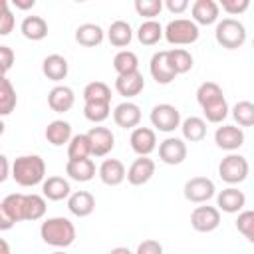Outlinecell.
<instances>
[{"instance_id":"obj_1","label":"cell","mask_w":254,"mask_h":254,"mask_svg":"<svg viewBox=\"0 0 254 254\" xmlns=\"http://www.w3.org/2000/svg\"><path fill=\"white\" fill-rule=\"evenodd\" d=\"M40 236L46 244L54 248H67L75 240V226L65 216H54L42 222Z\"/></svg>"},{"instance_id":"obj_2","label":"cell","mask_w":254,"mask_h":254,"mask_svg":"<svg viewBox=\"0 0 254 254\" xmlns=\"http://www.w3.org/2000/svg\"><path fill=\"white\" fill-rule=\"evenodd\" d=\"M46 163L40 155H22L12 165V179L20 187H34L44 183Z\"/></svg>"},{"instance_id":"obj_3","label":"cell","mask_w":254,"mask_h":254,"mask_svg":"<svg viewBox=\"0 0 254 254\" xmlns=\"http://www.w3.org/2000/svg\"><path fill=\"white\" fill-rule=\"evenodd\" d=\"M214 38H216V42L222 48H226V50H238L246 42V28H244L242 22H238L234 18H224V20H220L216 24Z\"/></svg>"},{"instance_id":"obj_4","label":"cell","mask_w":254,"mask_h":254,"mask_svg":"<svg viewBox=\"0 0 254 254\" xmlns=\"http://www.w3.org/2000/svg\"><path fill=\"white\" fill-rule=\"evenodd\" d=\"M163 36L173 46H189L198 40V26L192 20L177 18L167 24V28L163 30Z\"/></svg>"},{"instance_id":"obj_5","label":"cell","mask_w":254,"mask_h":254,"mask_svg":"<svg viewBox=\"0 0 254 254\" xmlns=\"http://www.w3.org/2000/svg\"><path fill=\"white\" fill-rule=\"evenodd\" d=\"M248 169H250V167H248L246 157L230 153V155H226V157L220 161V165H218V175H220V179H222L224 183H228V185H238V183H242V181L248 177Z\"/></svg>"},{"instance_id":"obj_6","label":"cell","mask_w":254,"mask_h":254,"mask_svg":"<svg viewBox=\"0 0 254 254\" xmlns=\"http://www.w3.org/2000/svg\"><path fill=\"white\" fill-rule=\"evenodd\" d=\"M151 123L163 133H171L181 125V111L171 103H159L151 109Z\"/></svg>"},{"instance_id":"obj_7","label":"cell","mask_w":254,"mask_h":254,"mask_svg":"<svg viewBox=\"0 0 254 254\" xmlns=\"http://www.w3.org/2000/svg\"><path fill=\"white\" fill-rule=\"evenodd\" d=\"M214 183L206 177H192L185 183V198L189 202H194V204H200V202H206L208 198L214 196Z\"/></svg>"},{"instance_id":"obj_8","label":"cell","mask_w":254,"mask_h":254,"mask_svg":"<svg viewBox=\"0 0 254 254\" xmlns=\"http://www.w3.org/2000/svg\"><path fill=\"white\" fill-rule=\"evenodd\" d=\"M220 224V210L216 206H196L190 214V226L196 232H212Z\"/></svg>"},{"instance_id":"obj_9","label":"cell","mask_w":254,"mask_h":254,"mask_svg":"<svg viewBox=\"0 0 254 254\" xmlns=\"http://www.w3.org/2000/svg\"><path fill=\"white\" fill-rule=\"evenodd\" d=\"M85 135L89 139L93 157H105L115 147V135L107 127H91Z\"/></svg>"},{"instance_id":"obj_10","label":"cell","mask_w":254,"mask_h":254,"mask_svg":"<svg viewBox=\"0 0 254 254\" xmlns=\"http://www.w3.org/2000/svg\"><path fill=\"white\" fill-rule=\"evenodd\" d=\"M159 159L165 165H181L187 159V145L179 137H167L159 145Z\"/></svg>"},{"instance_id":"obj_11","label":"cell","mask_w":254,"mask_h":254,"mask_svg":"<svg viewBox=\"0 0 254 254\" xmlns=\"http://www.w3.org/2000/svg\"><path fill=\"white\" fill-rule=\"evenodd\" d=\"M155 175V161L149 157H139L131 163V167L125 173V179L133 185V187H141L145 183L151 181V177Z\"/></svg>"},{"instance_id":"obj_12","label":"cell","mask_w":254,"mask_h":254,"mask_svg":"<svg viewBox=\"0 0 254 254\" xmlns=\"http://www.w3.org/2000/svg\"><path fill=\"white\" fill-rule=\"evenodd\" d=\"M129 143L139 157H149V153H153L157 147V137H155V131L149 127H135L131 131Z\"/></svg>"},{"instance_id":"obj_13","label":"cell","mask_w":254,"mask_h":254,"mask_svg":"<svg viewBox=\"0 0 254 254\" xmlns=\"http://www.w3.org/2000/svg\"><path fill=\"white\" fill-rule=\"evenodd\" d=\"M214 143L224 151H236L244 145V131L236 125H222L214 133Z\"/></svg>"},{"instance_id":"obj_14","label":"cell","mask_w":254,"mask_h":254,"mask_svg":"<svg viewBox=\"0 0 254 254\" xmlns=\"http://www.w3.org/2000/svg\"><path fill=\"white\" fill-rule=\"evenodd\" d=\"M149 71H151L153 79H155L157 83H161V85H167V83H171V81L177 77V73L173 71V67H171V64H169L167 50L153 54L151 64H149Z\"/></svg>"},{"instance_id":"obj_15","label":"cell","mask_w":254,"mask_h":254,"mask_svg":"<svg viewBox=\"0 0 254 254\" xmlns=\"http://www.w3.org/2000/svg\"><path fill=\"white\" fill-rule=\"evenodd\" d=\"M113 121L123 129H133L141 121V109L137 103L123 101L113 109Z\"/></svg>"},{"instance_id":"obj_16","label":"cell","mask_w":254,"mask_h":254,"mask_svg":"<svg viewBox=\"0 0 254 254\" xmlns=\"http://www.w3.org/2000/svg\"><path fill=\"white\" fill-rule=\"evenodd\" d=\"M99 179L103 185L107 187H117L125 181V165L119 161V159H105L99 167Z\"/></svg>"},{"instance_id":"obj_17","label":"cell","mask_w":254,"mask_h":254,"mask_svg":"<svg viewBox=\"0 0 254 254\" xmlns=\"http://www.w3.org/2000/svg\"><path fill=\"white\" fill-rule=\"evenodd\" d=\"M145 87V79H143V73L139 71H133V73H123V75H117L115 79V89L119 95L123 97H135L143 91Z\"/></svg>"},{"instance_id":"obj_18","label":"cell","mask_w":254,"mask_h":254,"mask_svg":"<svg viewBox=\"0 0 254 254\" xmlns=\"http://www.w3.org/2000/svg\"><path fill=\"white\" fill-rule=\"evenodd\" d=\"M73 101H75V95L71 91V87L67 85H56L50 93H48V105L52 111L56 113H65L73 107Z\"/></svg>"},{"instance_id":"obj_19","label":"cell","mask_w":254,"mask_h":254,"mask_svg":"<svg viewBox=\"0 0 254 254\" xmlns=\"http://www.w3.org/2000/svg\"><path fill=\"white\" fill-rule=\"evenodd\" d=\"M67 208L71 214L79 216V218H85L89 216L93 210H95V198L91 192L87 190H77V192H71L67 196Z\"/></svg>"},{"instance_id":"obj_20","label":"cell","mask_w":254,"mask_h":254,"mask_svg":"<svg viewBox=\"0 0 254 254\" xmlns=\"http://www.w3.org/2000/svg\"><path fill=\"white\" fill-rule=\"evenodd\" d=\"M216 204H218L220 210L232 214V212H238V210L244 208V204H246V194H244L242 190L234 189V187H228V189H224V190L218 192Z\"/></svg>"},{"instance_id":"obj_21","label":"cell","mask_w":254,"mask_h":254,"mask_svg":"<svg viewBox=\"0 0 254 254\" xmlns=\"http://www.w3.org/2000/svg\"><path fill=\"white\" fill-rule=\"evenodd\" d=\"M218 4L214 0H196L192 4V22L194 24H202V26H210L218 20Z\"/></svg>"},{"instance_id":"obj_22","label":"cell","mask_w":254,"mask_h":254,"mask_svg":"<svg viewBox=\"0 0 254 254\" xmlns=\"http://www.w3.org/2000/svg\"><path fill=\"white\" fill-rule=\"evenodd\" d=\"M67 60L64 58V56H60V54H50L48 58H44V62H42V71H44V75L48 77V79H52V81H62V79H65V75H67Z\"/></svg>"},{"instance_id":"obj_23","label":"cell","mask_w":254,"mask_h":254,"mask_svg":"<svg viewBox=\"0 0 254 254\" xmlns=\"http://www.w3.org/2000/svg\"><path fill=\"white\" fill-rule=\"evenodd\" d=\"M42 192H44V198L48 200H64L71 194V189L64 177H48L42 183Z\"/></svg>"},{"instance_id":"obj_24","label":"cell","mask_w":254,"mask_h":254,"mask_svg":"<svg viewBox=\"0 0 254 254\" xmlns=\"http://www.w3.org/2000/svg\"><path fill=\"white\" fill-rule=\"evenodd\" d=\"M20 32L24 34V38L32 42H40L48 36V22L42 16H26L20 24Z\"/></svg>"},{"instance_id":"obj_25","label":"cell","mask_w":254,"mask_h":254,"mask_svg":"<svg viewBox=\"0 0 254 254\" xmlns=\"http://www.w3.org/2000/svg\"><path fill=\"white\" fill-rule=\"evenodd\" d=\"M65 173L69 179L77 183H87L95 177V163L91 159H79V161H67Z\"/></svg>"},{"instance_id":"obj_26","label":"cell","mask_w":254,"mask_h":254,"mask_svg":"<svg viewBox=\"0 0 254 254\" xmlns=\"http://www.w3.org/2000/svg\"><path fill=\"white\" fill-rule=\"evenodd\" d=\"M107 38H109V44L115 46V48H125L131 44L133 40V30L129 26V22L125 20H115L111 22L109 30H107Z\"/></svg>"},{"instance_id":"obj_27","label":"cell","mask_w":254,"mask_h":254,"mask_svg":"<svg viewBox=\"0 0 254 254\" xmlns=\"http://www.w3.org/2000/svg\"><path fill=\"white\" fill-rule=\"evenodd\" d=\"M75 42L79 46H85V48L99 46L103 42V30H101V26L91 24V22L77 26V30H75Z\"/></svg>"},{"instance_id":"obj_28","label":"cell","mask_w":254,"mask_h":254,"mask_svg":"<svg viewBox=\"0 0 254 254\" xmlns=\"http://www.w3.org/2000/svg\"><path fill=\"white\" fill-rule=\"evenodd\" d=\"M46 139L54 147H62L64 143H69V139H71V125L67 121H64V119H56V121L48 123Z\"/></svg>"},{"instance_id":"obj_29","label":"cell","mask_w":254,"mask_h":254,"mask_svg":"<svg viewBox=\"0 0 254 254\" xmlns=\"http://www.w3.org/2000/svg\"><path fill=\"white\" fill-rule=\"evenodd\" d=\"M179 127L183 129V137L187 141H190V143H198V141H202L206 137V121L202 117L190 115Z\"/></svg>"},{"instance_id":"obj_30","label":"cell","mask_w":254,"mask_h":254,"mask_svg":"<svg viewBox=\"0 0 254 254\" xmlns=\"http://www.w3.org/2000/svg\"><path fill=\"white\" fill-rule=\"evenodd\" d=\"M167 58H169V64L173 67V71L177 75L181 73H187L190 67H192V56L189 50L185 48H173V50H167Z\"/></svg>"},{"instance_id":"obj_31","label":"cell","mask_w":254,"mask_h":254,"mask_svg":"<svg viewBox=\"0 0 254 254\" xmlns=\"http://www.w3.org/2000/svg\"><path fill=\"white\" fill-rule=\"evenodd\" d=\"M85 103H111V89L103 81H91L83 87Z\"/></svg>"},{"instance_id":"obj_32","label":"cell","mask_w":254,"mask_h":254,"mask_svg":"<svg viewBox=\"0 0 254 254\" xmlns=\"http://www.w3.org/2000/svg\"><path fill=\"white\" fill-rule=\"evenodd\" d=\"M91 155V145L85 133L73 135L67 143V161H79V159H89Z\"/></svg>"},{"instance_id":"obj_33","label":"cell","mask_w":254,"mask_h":254,"mask_svg":"<svg viewBox=\"0 0 254 254\" xmlns=\"http://www.w3.org/2000/svg\"><path fill=\"white\" fill-rule=\"evenodd\" d=\"M163 38V26L157 20H145L137 30V40L143 46H155Z\"/></svg>"},{"instance_id":"obj_34","label":"cell","mask_w":254,"mask_h":254,"mask_svg":"<svg viewBox=\"0 0 254 254\" xmlns=\"http://www.w3.org/2000/svg\"><path fill=\"white\" fill-rule=\"evenodd\" d=\"M16 109V89L10 79H0V117L10 115Z\"/></svg>"},{"instance_id":"obj_35","label":"cell","mask_w":254,"mask_h":254,"mask_svg":"<svg viewBox=\"0 0 254 254\" xmlns=\"http://www.w3.org/2000/svg\"><path fill=\"white\" fill-rule=\"evenodd\" d=\"M113 67H115V71H117L119 75H123V73H133V71H139V60H137V56H135L133 52L121 50V52H117L115 58H113Z\"/></svg>"},{"instance_id":"obj_36","label":"cell","mask_w":254,"mask_h":254,"mask_svg":"<svg viewBox=\"0 0 254 254\" xmlns=\"http://www.w3.org/2000/svg\"><path fill=\"white\" fill-rule=\"evenodd\" d=\"M44 214H46V198L40 194H26L24 220H40Z\"/></svg>"},{"instance_id":"obj_37","label":"cell","mask_w":254,"mask_h":254,"mask_svg":"<svg viewBox=\"0 0 254 254\" xmlns=\"http://www.w3.org/2000/svg\"><path fill=\"white\" fill-rule=\"evenodd\" d=\"M202 111H204L206 121H210V123H222L226 119V115H228V103H226V99L222 95V97H218V99L208 101L206 105H202Z\"/></svg>"},{"instance_id":"obj_38","label":"cell","mask_w":254,"mask_h":254,"mask_svg":"<svg viewBox=\"0 0 254 254\" xmlns=\"http://www.w3.org/2000/svg\"><path fill=\"white\" fill-rule=\"evenodd\" d=\"M232 117L240 127L254 125V103L252 101H238L232 107Z\"/></svg>"},{"instance_id":"obj_39","label":"cell","mask_w":254,"mask_h":254,"mask_svg":"<svg viewBox=\"0 0 254 254\" xmlns=\"http://www.w3.org/2000/svg\"><path fill=\"white\" fill-rule=\"evenodd\" d=\"M24 198H26V194L12 192V194H8V196L2 200L4 208L8 210V214H10V216H12L16 222L24 220Z\"/></svg>"},{"instance_id":"obj_40","label":"cell","mask_w":254,"mask_h":254,"mask_svg":"<svg viewBox=\"0 0 254 254\" xmlns=\"http://www.w3.org/2000/svg\"><path fill=\"white\" fill-rule=\"evenodd\" d=\"M222 95H224V93H222L220 85L214 83V81H204V83H200L198 89H196V101H198L200 107L206 105L208 101H214V99L222 97Z\"/></svg>"},{"instance_id":"obj_41","label":"cell","mask_w":254,"mask_h":254,"mask_svg":"<svg viewBox=\"0 0 254 254\" xmlns=\"http://www.w3.org/2000/svg\"><path fill=\"white\" fill-rule=\"evenodd\" d=\"M109 103H85L83 105V115L91 123H101L109 117Z\"/></svg>"},{"instance_id":"obj_42","label":"cell","mask_w":254,"mask_h":254,"mask_svg":"<svg viewBox=\"0 0 254 254\" xmlns=\"http://www.w3.org/2000/svg\"><path fill=\"white\" fill-rule=\"evenodd\" d=\"M135 10H137L139 16H145V18L153 20L155 16L161 14L163 2L161 0H135Z\"/></svg>"},{"instance_id":"obj_43","label":"cell","mask_w":254,"mask_h":254,"mask_svg":"<svg viewBox=\"0 0 254 254\" xmlns=\"http://www.w3.org/2000/svg\"><path fill=\"white\" fill-rule=\"evenodd\" d=\"M236 228L240 234H244V238H248L252 242L254 240V212L252 210L240 212L238 220H236Z\"/></svg>"},{"instance_id":"obj_44","label":"cell","mask_w":254,"mask_h":254,"mask_svg":"<svg viewBox=\"0 0 254 254\" xmlns=\"http://www.w3.org/2000/svg\"><path fill=\"white\" fill-rule=\"evenodd\" d=\"M220 6H222V10H224L226 14H230V16H238V14H242V12L248 10L250 0H222Z\"/></svg>"},{"instance_id":"obj_45","label":"cell","mask_w":254,"mask_h":254,"mask_svg":"<svg viewBox=\"0 0 254 254\" xmlns=\"http://www.w3.org/2000/svg\"><path fill=\"white\" fill-rule=\"evenodd\" d=\"M135 254H163V246H161V242H157L153 238H147L137 246Z\"/></svg>"},{"instance_id":"obj_46","label":"cell","mask_w":254,"mask_h":254,"mask_svg":"<svg viewBox=\"0 0 254 254\" xmlns=\"http://www.w3.org/2000/svg\"><path fill=\"white\" fill-rule=\"evenodd\" d=\"M14 24H16L14 14H12L10 10L2 12V14H0V36H8V34L14 30Z\"/></svg>"},{"instance_id":"obj_47","label":"cell","mask_w":254,"mask_h":254,"mask_svg":"<svg viewBox=\"0 0 254 254\" xmlns=\"http://www.w3.org/2000/svg\"><path fill=\"white\" fill-rule=\"evenodd\" d=\"M12 65H14V52H12V48L0 46V67L8 71Z\"/></svg>"},{"instance_id":"obj_48","label":"cell","mask_w":254,"mask_h":254,"mask_svg":"<svg viewBox=\"0 0 254 254\" xmlns=\"http://www.w3.org/2000/svg\"><path fill=\"white\" fill-rule=\"evenodd\" d=\"M165 6H167L169 12H173V14H181V12H185V10L189 8V0H167Z\"/></svg>"},{"instance_id":"obj_49","label":"cell","mask_w":254,"mask_h":254,"mask_svg":"<svg viewBox=\"0 0 254 254\" xmlns=\"http://www.w3.org/2000/svg\"><path fill=\"white\" fill-rule=\"evenodd\" d=\"M16 224V220L8 214V210L4 208V204L0 202V230H10Z\"/></svg>"},{"instance_id":"obj_50","label":"cell","mask_w":254,"mask_h":254,"mask_svg":"<svg viewBox=\"0 0 254 254\" xmlns=\"http://www.w3.org/2000/svg\"><path fill=\"white\" fill-rule=\"evenodd\" d=\"M8 175H10V163L4 155H0V183H4L8 179Z\"/></svg>"},{"instance_id":"obj_51","label":"cell","mask_w":254,"mask_h":254,"mask_svg":"<svg viewBox=\"0 0 254 254\" xmlns=\"http://www.w3.org/2000/svg\"><path fill=\"white\" fill-rule=\"evenodd\" d=\"M14 6L18 10H30L36 6V0H14Z\"/></svg>"},{"instance_id":"obj_52","label":"cell","mask_w":254,"mask_h":254,"mask_svg":"<svg viewBox=\"0 0 254 254\" xmlns=\"http://www.w3.org/2000/svg\"><path fill=\"white\" fill-rule=\"evenodd\" d=\"M109 254H133V252L129 248H125V246H117V248L109 250Z\"/></svg>"},{"instance_id":"obj_53","label":"cell","mask_w":254,"mask_h":254,"mask_svg":"<svg viewBox=\"0 0 254 254\" xmlns=\"http://www.w3.org/2000/svg\"><path fill=\"white\" fill-rule=\"evenodd\" d=\"M0 254H10V246L4 238H0Z\"/></svg>"},{"instance_id":"obj_54","label":"cell","mask_w":254,"mask_h":254,"mask_svg":"<svg viewBox=\"0 0 254 254\" xmlns=\"http://www.w3.org/2000/svg\"><path fill=\"white\" fill-rule=\"evenodd\" d=\"M6 10H10V8H8V2H6V0H0V14L6 12Z\"/></svg>"},{"instance_id":"obj_55","label":"cell","mask_w":254,"mask_h":254,"mask_svg":"<svg viewBox=\"0 0 254 254\" xmlns=\"http://www.w3.org/2000/svg\"><path fill=\"white\" fill-rule=\"evenodd\" d=\"M2 77H6V69H2V67H0V79H2Z\"/></svg>"},{"instance_id":"obj_56","label":"cell","mask_w":254,"mask_h":254,"mask_svg":"<svg viewBox=\"0 0 254 254\" xmlns=\"http://www.w3.org/2000/svg\"><path fill=\"white\" fill-rule=\"evenodd\" d=\"M4 133V123H2V119H0V135Z\"/></svg>"},{"instance_id":"obj_57","label":"cell","mask_w":254,"mask_h":254,"mask_svg":"<svg viewBox=\"0 0 254 254\" xmlns=\"http://www.w3.org/2000/svg\"><path fill=\"white\" fill-rule=\"evenodd\" d=\"M52 254H65L64 250H58V252H52Z\"/></svg>"}]
</instances>
